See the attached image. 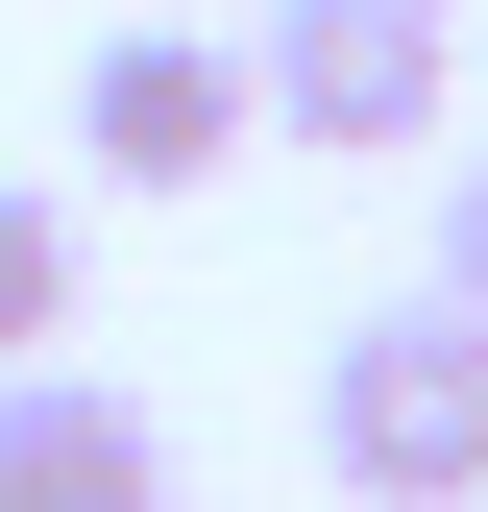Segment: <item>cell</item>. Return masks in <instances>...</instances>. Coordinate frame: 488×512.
Wrapping results in <instances>:
<instances>
[{"label":"cell","mask_w":488,"mask_h":512,"mask_svg":"<svg viewBox=\"0 0 488 512\" xmlns=\"http://www.w3.org/2000/svg\"><path fill=\"white\" fill-rule=\"evenodd\" d=\"M318 488L342 512H488V317L391 293L318 342Z\"/></svg>","instance_id":"obj_1"},{"label":"cell","mask_w":488,"mask_h":512,"mask_svg":"<svg viewBox=\"0 0 488 512\" xmlns=\"http://www.w3.org/2000/svg\"><path fill=\"white\" fill-rule=\"evenodd\" d=\"M244 98H269V147H440L464 122V0H269L244 25Z\"/></svg>","instance_id":"obj_2"},{"label":"cell","mask_w":488,"mask_h":512,"mask_svg":"<svg viewBox=\"0 0 488 512\" xmlns=\"http://www.w3.org/2000/svg\"><path fill=\"white\" fill-rule=\"evenodd\" d=\"M74 147H98V196H220V171L269 147V98H244V49H220V25H98Z\"/></svg>","instance_id":"obj_3"},{"label":"cell","mask_w":488,"mask_h":512,"mask_svg":"<svg viewBox=\"0 0 488 512\" xmlns=\"http://www.w3.org/2000/svg\"><path fill=\"white\" fill-rule=\"evenodd\" d=\"M0 512H171V415L98 366H0Z\"/></svg>","instance_id":"obj_4"},{"label":"cell","mask_w":488,"mask_h":512,"mask_svg":"<svg viewBox=\"0 0 488 512\" xmlns=\"http://www.w3.org/2000/svg\"><path fill=\"white\" fill-rule=\"evenodd\" d=\"M49 342H74V196L0 171V366H49Z\"/></svg>","instance_id":"obj_5"},{"label":"cell","mask_w":488,"mask_h":512,"mask_svg":"<svg viewBox=\"0 0 488 512\" xmlns=\"http://www.w3.org/2000/svg\"><path fill=\"white\" fill-rule=\"evenodd\" d=\"M440 293H464V317H488V147H464V171H440Z\"/></svg>","instance_id":"obj_6"}]
</instances>
